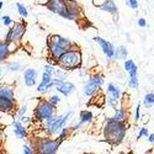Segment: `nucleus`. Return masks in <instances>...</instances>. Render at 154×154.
I'll return each instance as SVG.
<instances>
[{
	"label": "nucleus",
	"instance_id": "obj_1",
	"mask_svg": "<svg viewBox=\"0 0 154 154\" xmlns=\"http://www.w3.org/2000/svg\"><path fill=\"white\" fill-rule=\"evenodd\" d=\"M46 45H47V51H48V58L54 64L58 62L60 56L66 51L74 48V47H78L76 43L73 42L70 38L60 36V35H48L46 40Z\"/></svg>",
	"mask_w": 154,
	"mask_h": 154
},
{
	"label": "nucleus",
	"instance_id": "obj_2",
	"mask_svg": "<svg viewBox=\"0 0 154 154\" xmlns=\"http://www.w3.org/2000/svg\"><path fill=\"white\" fill-rule=\"evenodd\" d=\"M127 123L115 121L112 117H107L105 120V125L102 128V134L107 143L111 146H119L123 142L127 133Z\"/></svg>",
	"mask_w": 154,
	"mask_h": 154
},
{
	"label": "nucleus",
	"instance_id": "obj_3",
	"mask_svg": "<svg viewBox=\"0 0 154 154\" xmlns=\"http://www.w3.org/2000/svg\"><path fill=\"white\" fill-rule=\"evenodd\" d=\"M59 68H62L63 70H76L82 68L83 66V53L79 47H74L70 48L68 51H66L60 58L58 59V62L56 63Z\"/></svg>",
	"mask_w": 154,
	"mask_h": 154
},
{
	"label": "nucleus",
	"instance_id": "obj_4",
	"mask_svg": "<svg viewBox=\"0 0 154 154\" xmlns=\"http://www.w3.org/2000/svg\"><path fill=\"white\" fill-rule=\"evenodd\" d=\"M72 116H73L72 111H68L63 115H54V116L42 122V130L48 137L57 136L62 128L68 125V122L72 120Z\"/></svg>",
	"mask_w": 154,
	"mask_h": 154
},
{
	"label": "nucleus",
	"instance_id": "obj_5",
	"mask_svg": "<svg viewBox=\"0 0 154 154\" xmlns=\"http://www.w3.org/2000/svg\"><path fill=\"white\" fill-rule=\"evenodd\" d=\"M30 144L33 148L35 154H57L62 142L57 138L35 137L31 138Z\"/></svg>",
	"mask_w": 154,
	"mask_h": 154
},
{
	"label": "nucleus",
	"instance_id": "obj_6",
	"mask_svg": "<svg viewBox=\"0 0 154 154\" xmlns=\"http://www.w3.org/2000/svg\"><path fill=\"white\" fill-rule=\"evenodd\" d=\"M57 115V107L53 106L47 99L38 97V102L33 110V119L37 122H43L47 119Z\"/></svg>",
	"mask_w": 154,
	"mask_h": 154
},
{
	"label": "nucleus",
	"instance_id": "obj_7",
	"mask_svg": "<svg viewBox=\"0 0 154 154\" xmlns=\"http://www.w3.org/2000/svg\"><path fill=\"white\" fill-rule=\"evenodd\" d=\"M26 30H27V26H26V22L25 21H17V22H14L9 27L6 35H5V42H8L9 45H15L17 46L22 37L26 33Z\"/></svg>",
	"mask_w": 154,
	"mask_h": 154
},
{
	"label": "nucleus",
	"instance_id": "obj_8",
	"mask_svg": "<svg viewBox=\"0 0 154 154\" xmlns=\"http://www.w3.org/2000/svg\"><path fill=\"white\" fill-rule=\"evenodd\" d=\"M104 84H105V76L104 75L99 74V73L91 74L89 76L88 82L83 86V93L85 96L91 97V96H94L101 91V88L104 86Z\"/></svg>",
	"mask_w": 154,
	"mask_h": 154
},
{
	"label": "nucleus",
	"instance_id": "obj_9",
	"mask_svg": "<svg viewBox=\"0 0 154 154\" xmlns=\"http://www.w3.org/2000/svg\"><path fill=\"white\" fill-rule=\"evenodd\" d=\"M83 17V8L75 0H66V15L63 19L70 21H78Z\"/></svg>",
	"mask_w": 154,
	"mask_h": 154
},
{
	"label": "nucleus",
	"instance_id": "obj_10",
	"mask_svg": "<svg viewBox=\"0 0 154 154\" xmlns=\"http://www.w3.org/2000/svg\"><path fill=\"white\" fill-rule=\"evenodd\" d=\"M53 84H54V90H57V93H59L63 96H70L73 93H75L76 86L68 82V80H59V79H53Z\"/></svg>",
	"mask_w": 154,
	"mask_h": 154
},
{
	"label": "nucleus",
	"instance_id": "obj_11",
	"mask_svg": "<svg viewBox=\"0 0 154 154\" xmlns=\"http://www.w3.org/2000/svg\"><path fill=\"white\" fill-rule=\"evenodd\" d=\"M53 88H54V84H53V76H52V74L43 72L41 82H40V84L37 85V89H36L37 93L41 94V95H45L49 90H52Z\"/></svg>",
	"mask_w": 154,
	"mask_h": 154
},
{
	"label": "nucleus",
	"instance_id": "obj_12",
	"mask_svg": "<svg viewBox=\"0 0 154 154\" xmlns=\"http://www.w3.org/2000/svg\"><path fill=\"white\" fill-rule=\"evenodd\" d=\"M43 6H46L53 14H57L62 17L66 15V0H46L43 3Z\"/></svg>",
	"mask_w": 154,
	"mask_h": 154
},
{
	"label": "nucleus",
	"instance_id": "obj_13",
	"mask_svg": "<svg viewBox=\"0 0 154 154\" xmlns=\"http://www.w3.org/2000/svg\"><path fill=\"white\" fill-rule=\"evenodd\" d=\"M95 42L101 47V49H102V52H104V54L107 57V58H110V59H113V53H115V46L111 43V42H109V41H106L105 38H102V37H100V36H96L95 38Z\"/></svg>",
	"mask_w": 154,
	"mask_h": 154
},
{
	"label": "nucleus",
	"instance_id": "obj_14",
	"mask_svg": "<svg viewBox=\"0 0 154 154\" xmlns=\"http://www.w3.org/2000/svg\"><path fill=\"white\" fill-rule=\"evenodd\" d=\"M16 110H17L16 100H11L8 97L0 96V112L2 113H15Z\"/></svg>",
	"mask_w": 154,
	"mask_h": 154
},
{
	"label": "nucleus",
	"instance_id": "obj_15",
	"mask_svg": "<svg viewBox=\"0 0 154 154\" xmlns=\"http://www.w3.org/2000/svg\"><path fill=\"white\" fill-rule=\"evenodd\" d=\"M38 78V70L35 68H26L23 70V83L27 88H32L36 85Z\"/></svg>",
	"mask_w": 154,
	"mask_h": 154
},
{
	"label": "nucleus",
	"instance_id": "obj_16",
	"mask_svg": "<svg viewBox=\"0 0 154 154\" xmlns=\"http://www.w3.org/2000/svg\"><path fill=\"white\" fill-rule=\"evenodd\" d=\"M12 132H14L15 137L17 139H27L29 138V131L27 128L25 127L20 121L15 120L14 122H12Z\"/></svg>",
	"mask_w": 154,
	"mask_h": 154
},
{
	"label": "nucleus",
	"instance_id": "obj_17",
	"mask_svg": "<svg viewBox=\"0 0 154 154\" xmlns=\"http://www.w3.org/2000/svg\"><path fill=\"white\" fill-rule=\"evenodd\" d=\"M112 119H113L115 121L127 123L128 119H130V113H128V109H127V106H125V104H121V105L119 106V109L115 110Z\"/></svg>",
	"mask_w": 154,
	"mask_h": 154
},
{
	"label": "nucleus",
	"instance_id": "obj_18",
	"mask_svg": "<svg viewBox=\"0 0 154 154\" xmlns=\"http://www.w3.org/2000/svg\"><path fill=\"white\" fill-rule=\"evenodd\" d=\"M106 93H107V96L109 97H112L115 100H120L121 101V97H122V91L117 84L115 83H109L107 86H106Z\"/></svg>",
	"mask_w": 154,
	"mask_h": 154
},
{
	"label": "nucleus",
	"instance_id": "obj_19",
	"mask_svg": "<svg viewBox=\"0 0 154 154\" xmlns=\"http://www.w3.org/2000/svg\"><path fill=\"white\" fill-rule=\"evenodd\" d=\"M11 52H12L11 45H9L5 41H0V66L10 57Z\"/></svg>",
	"mask_w": 154,
	"mask_h": 154
},
{
	"label": "nucleus",
	"instance_id": "obj_20",
	"mask_svg": "<svg viewBox=\"0 0 154 154\" xmlns=\"http://www.w3.org/2000/svg\"><path fill=\"white\" fill-rule=\"evenodd\" d=\"M94 120H95V116L90 110H83L79 113V122L83 126H90L94 122Z\"/></svg>",
	"mask_w": 154,
	"mask_h": 154
},
{
	"label": "nucleus",
	"instance_id": "obj_21",
	"mask_svg": "<svg viewBox=\"0 0 154 154\" xmlns=\"http://www.w3.org/2000/svg\"><path fill=\"white\" fill-rule=\"evenodd\" d=\"M100 9H101L102 11H105V12H109V14H111L113 17H117L119 9H117V5H116V3H115L113 0H106V3L102 5Z\"/></svg>",
	"mask_w": 154,
	"mask_h": 154
},
{
	"label": "nucleus",
	"instance_id": "obj_22",
	"mask_svg": "<svg viewBox=\"0 0 154 154\" xmlns=\"http://www.w3.org/2000/svg\"><path fill=\"white\" fill-rule=\"evenodd\" d=\"M0 96L2 97H8L11 100H16L15 99V90L11 85L8 84H2L0 85Z\"/></svg>",
	"mask_w": 154,
	"mask_h": 154
},
{
	"label": "nucleus",
	"instance_id": "obj_23",
	"mask_svg": "<svg viewBox=\"0 0 154 154\" xmlns=\"http://www.w3.org/2000/svg\"><path fill=\"white\" fill-rule=\"evenodd\" d=\"M105 102H106V96L100 91V93H97L96 95L91 96V100H90V102H89V105H93V104H94V105L97 106V107H102Z\"/></svg>",
	"mask_w": 154,
	"mask_h": 154
},
{
	"label": "nucleus",
	"instance_id": "obj_24",
	"mask_svg": "<svg viewBox=\"0 0 154 154\" xmlns=\"http://www.w3.org/2000/svg\"><path fill=\"white\" fill-rule=\"evenodd\" d=\"M128 56V51L125 46H120L117 48H115V53H113V59H117V60H125L127 59Z\"/></svg>",
	"mask_w": 154,
	"mask_h": 154
},
{
	"label": "nucleus",
	"instance_id": "obj_25",
	"mask_svg": "<svg viewBox=\"0 0 154 154\" xmlns=\"http://www.w3.org/2000/svg\"><path fill=\"white\" fill-rule=\"evenodd\" d=\"M52 76L53 79H59V80H67L68 78V72L67 70H63L62 68H59L58 66H54V69L52 72Z\"/></svg>",
	"mask_w": 154,
	"mask_h": 154
},
{
	"label": "nucleus",
	"instance_id": "obj_26",
	"mask_svg": "<svg viewBox=\"0 0 154 154\" xmlns=\"http://www.w3.org/2000/svg\"><path fill=\"white\" fill-rule=\"evenodd\" d=\"M70 134H72L70 128H69L68 126H66V127H63L62 130L58 132V134H57V139H58V140H60V142L63 143L64 140H67V139L70 137Z\"/></svg>",
	"mask_w": 154,
	"mask_h": 154
},
{
	"label": "nucleus",
	"instance_id": "obj_27",
	"mask_svg": "<svg viewBox=\"0 0 154 154\" xmlns=\"http://www.w3.org/2000/svg\"><path fill=\"white\" fill-rule=\"evenodd\" d=\"M146 109H152L154 106V93H148L144 95L143 100H142V104Z\"/></svg>",
	"mask_w": 154,
	"mask_h": 154
},
{
	"label": "nucleus",
	"instance_id": "obj_28",
	"mask_svg": "<svg viewBox=\"0 0 154 154\" xmlns=\"http://www.w3.org/2000/svg\"><path fill=\"white\" fill-rule=\"evenodd\" d=\"M21 69V64L17 60H11L6 63V70L12 72V73H17Z\"/></svg>",
	"mask_w": 154,
	"mask_h": 154
},
{
	"label": "nucleus",
	"instance_id": "obj_29",
	"mask_svg": "<svg viewBox=\"0 0 154 154\" xmlns=\"http://www.w3.org/2000/svg\"><path fill=\"white\" fill-rule=\"evenodd\" d=\"M128 86H130L131 89H134V90H137L138 86H139L138 74H131L130 75V79H128Z\"/></svg>",
	"mask_w": 154,
	"mask_h": 154
},
{
	"label": "nucleus",
	"instance_id": "obj_30",
	"mask_svg": "<svg viewBox=\"0 0 154 154\" xmlns=\"http://www.w3.org/2000/svg\"><path fill=\"white\" fill-rule=\"evenodd\" d=\"M16 9H17V14L21 16V19L29 17V10H27V8L23 4L17 3V4H16Z\"/></svg>",
	"mask_w": 154,
	"mask_h": 154
},
{
	"label": "nucleus",
	"instance_id": "obj_31",
	"mask_svg": "<svg viewBox=\"0 0 154 154\" xmlns=\"http://www.w3.org/2000/svg\"><path fill=\"white\" fill-rule=\"evenodd\" d=\"M106 105H107L110 109H112V110L115 111L116 109H119V106L121 105V101H120V100H115V99H112V97L106 96Z\"/></svg>",
	"mask_w": 154,
	"mask_h": 154
},
{
	"label": "nucleus",
	"instance_id": "obj_32",
	"mask_svg": "<svg viewBox=\"0 0 154 154\" xmlns=\"http://www.w3.org/2000/svg\"><path fill=\"white\" fill-rule=\"evenodd\" d=\"M134 67H137V66H136V63L133 62V59H125L123 60V68H125V70L127 73L131 72Z\"/></svg>",
	"mask_w": 154,
	"mask_h": 154
},
{
	"label": "nucleus",
	"instance_id": "obj_33",
	"mask_svg": "<svg viewBox=\"0 0 154 154\" xmlns=\"http://www.w3.org/2000/svg\"><path fill=\"white\" fill-rule=\"evenodd\" d=\"M27 110H29V106H27V105H23V106H21L20 109H17V110L15 111V120H19L21 116L26 115V113H27Z\"/></svg>",
	"mask_w": 154,
	"mask_h": 154
},
{
	"label": "nucleus",
	"instance_id": "obj_34",
	"mask_svg": "<svg viewBox=\"0 0 154 154\" xmlns=\"http://www.w3.org/2000/svg\"><path fill=\"white\" fill-rule=\"evenodd\" d=\"M49 102H51V104H52L53 106H58L59 104H60V101H62V99H60V96L58 95V94H53V95H51L48 99H47Z\"/></svg>",
	"mask_w": 154,
	"mask_h": 154
},
{
	"label": "nucleus",
	"instance_id": "obj_35",
	"mask_svg": "<svg viewBox=\"0 0 154 154\" xmlns=\"http://www.w3.org/2000/svg\"><path fill=\"white\" fill-rule=\"evenodd\" d=\"M17 121H20L25 127H27V126H30L32 123V117L31 116H27V115H23V116H21Z\"/></svg>",
	"mask_w": 154,
	"mask_h": 154
},
{
	"label": "nucleus",
	"instance_id": "obj_36",
	"mask_svg": "<svg viewBox=\"0 0 154 154\" xmlns=\"http://www.w3.org/2000/svg\"><path fill=\"white\" fill-rule=\"evenodd\" d=\"M148 134H149V130L146 127V126H143V127H140L139 128V132H138V136H137V139H140V138H147L148 137Z\"/></svg>",
	"mask_w": 154,
	"mask_h": 154
},
{
	"label": "nucleus",
	"instance_id": "obj_37",
	"mask_svg": "<svg viewBox=\"0 0 154 154\" xmlns=\"http://www.w3.org/2000/svg\"><path fill=\"white\" fill-rule=\"evenodd\" d=\"M2 22H3L4 26L10 27L11 25L14 23V20H12V19H11V16H9V15H4V16L2 17Z\"/></svg>",
	"mask_w": 154,
	"mask_h": 154
},
{
	"label": "nucleus",
	"instance_id": "obj_38",
	"mask_svg": "<svg viewBox=\"0 0 154 154\" xmlns=\"http://www.w3.org/2000/svg\"><path fill=\"white\" fill-rule=\"evenodd\" d=\"M22 153L23 154H35V150H33V148L31 147L30 143H25L22 146Z\"/></svg>",
	"mask_w": 154,
	"mask_h": 154
},
{
	"label": "nucleus",
	"instance_id": "obj_39",
	"mask_svg": "<svg viewBox=\"0 0 154 154\" xmlns=\"http://www.w3.org/2000/svg\"><path fill=\"white\" fill-rule=\"evenodd\" d=\"M140 104H138L137 106H136V111H134V123L137 125L139 121H140Z\"/></svg>",
	"mask_w": 154,
	"mask_h": 154
},
{
	"label": "nucleus",
	"instance_id": "obj_40",
	"mask_svg": "<svg viewBox=\"0 0 154 154\" xmlns=\"http://www.w3.org/2000/svg\"><path fill=\"white\" fill-rule=\"evenodd\" d=\"M126 4L128 8H131L133 10L138 9V0H126Z\"/></svg>",
	"mask_w": 154,
	"mask_h": 154
},
{
	"label": "nucleus",
	"instance_id": "obj_41",
	"mask_svg": "<svg viewBox=\"0 0 154 154\" xmlns=\"http://www.w3.org/2000/svg\"><path fill=\"white\" fill-rule=\"evenodd\" d=\"M83 127H84V126L78 121V122H74L69 128H70V131H72V132H75V131H79L80 128H83Z\"/></svg>",
	"mask_w": 154,
	"mask_h": 154
},
{
	"label": "nucleus",
	"instance_id": "obj_42",
	"mask_svg": "<svg viewBox=\"0 0 154 154\" xmlns=\"http://www.w3.org/2000/svg\"><path fill=\"white\" fill-rule=\"evenodd\" d=\"M53 69H54V64H49V63H47V64H45V67H43V72L49 73V74H52Z\"/></svg>",
	"mask_w": 154,
	"mask_h": 154
},
{
	"label": "nucleus",
	"instance_id": "obj_43",
	"mask_svg": "<svg viewBox=\"0 0 154 154\" xmlns=\"http://www.w3.org/2000/svg\"><path fill=\"white\" fill-rule=\"evenodd\" d=\"M105 3H106V0H93V5L96 8H101Z\"/></svg>",
	"mask_w": 154,
	"mask_h": 154
},
{
	"label": "nucleus",
	"instance_id": "obj_44",
	"mask_svg": "<svg viewBox=\"0 0 154 154\" xmlns=\"http://www.w3.org/2000/svg\"><path fill=\"white\" fill-rule=\"evenodd\" d=\"M138 26H139V27H146V26H147V21H146L144 17H140V19L138 20Z\"/></svg>",
	"mask_w": 154,
	"mask_h": 154
},
{
	"label": "nucleus",
	"instance_id": "obj_45",
	"mask_svg": "<svg viewBox=\"0 0 154 154\" xmlns=\"http://www.w3.org/2000/svg\"><path fill=\"white\" fill-rule=\"evenodd\" d=\"M147 139H148V142H149L150 144H153V143H154V133H149L148 137H147Z\"/></svg>",
	"mask_w": 154,
	"mask_h": 154
},
{
	"label": "nucleus",
	"instance_id": "obj_46",
	"mask_svg": "<svg viewBox=\"0 0 154 154\" xmlns=\"http://www.w3.org/2000/svg\"><path fill=\"white\" fill-rule=\"evenodd\" d=\"M140 119H143V122H144V123H147V122L149 121V116H148V115H144V116H140Z\"/></svg>",
	"mask_w": 154,
	"mask_h": 154
},
{
	"label": "nucleus",
	"instance_id": "obj_47",
	"mask_svg": "<svg viewBox=\"0 0 154 154\" xmlns=\"http://www.w3.org/2000/svg\"><path fill=\"white\" fill-rule=\"evenodd\" d=\"M4 73H5V72H4V69H3V68H0V80L3 79V76H4Z\"/></svg>",
	"mask_w": 154,
	"mask_h": 154
},
{
	"label": "nucleus",
	"instance_id": "obj_48",
	"mask_svg": "<svg viewBox=\"0 0 154 154\" xmlns=\"http://www.w3.org/2000/svg\"><path fill=\"white\" fill-rule=\"evenodd\" d=\"M143 154H153V148H149L146 153H143Z\"/></svg>",
	"mask_w": 154,
	"mask_h": 154
},
{
	"label": "nucleus",
	"instance_id": "obj_49",
	"mask_svg": "<svg viewBox=\"0 0 154 154\" xmlns=\"http://www.w3.org/2000/svg\"><path fill=\"white\" fill-rule=\"evenodd\" d=\"M3 6H4V2H0V11L3 10Z\"/></svg>",
	"mask_w": 154,
	"mask_h": 154
},
{
	"label": "nucleus",
	"instance_id": "obj_50",
	"mask_svg": "<svg viewBox=\"0 0 154 154\" xmlns=\"http://www.w3.org/2000/svg\"><path fill=\"white\" fill-rule=\"evenodd\" d=\"M0 154H3V146H2V142H0Z\"/></svg>",
	"mask_w": 154,
	"mask_h": 154
},
{
	"label": "nucleus",
	"instance_id": "obj_51",
	"mask_svg": "<svg viewBox=\"0 0 154 154\" xmlns=\"http://www.w3.org/2000/svg\"><path fill=\"white\" fill-rule=\"evenodd\" d=\"M0 117H2V112H0Z\"/></svg>",
	"mask_w": 154,
	"mask_h": 154
},
{
	"label": "nucleus",
	"instance_id": "obj_52",
	"mask_svg": "<svg viewBox=\"0 0 154 154\" xmlns=\"http://www.w3.org/2000/svg\"><path fill=\"white\" fill-rule=\"evenodd\" d=\"M3 154H6V153H3Z\"/></svg>",
	"mask_w": 154,
	"mask_h": 154
},
{
	"label": "nucleus",
	"instance_id": "obj_53",
	"mask_svg": "<svg viewBox=\"0 0 154 154\" xmlns=\"http://www.w3.org/2000/svg\"><path fill=\"white\" fill-rule=\"evenodd\" d=\"M88 154H89V153H88Z\"/></svg>",
	"mask_w": 154,
	"mask_h": 154
}]
</instances>
